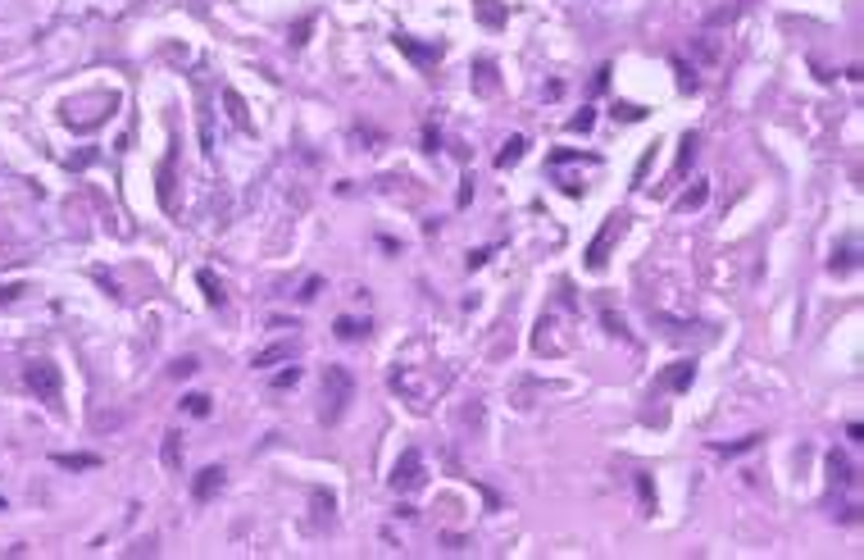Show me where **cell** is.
Segmentation results:
<instances>
[{
    "instance_id": "3957f363",
    "label": "cell",
    "mask_w": 864,
    "mask_h": 560,
    "mask_svg": "<svg viewBox=\"0 0 864 560\" xmlns=\"http://www.w3.org/2000/svg\"><path fill=\"white\" fill-rule=\"evenodd\" d=\"M327 383H332V406H327V424H337L341 419V410H346V401H350V374L346 369H327Z\"/></svg>"
},
{
    "instance_id": "d6986e66",
    "label": "cell",
    "mask_w": 864,
    "mask_h": 560,
    "mask_svg": "<svg viewBox=\"0 0 864 560\" xmlns=\"http://www.w3.org/2000/svg\"><path fill=\"white\" fill-rule=\"evenodd\" d=\"M296 378H300V369L291 365V369H282V374L273 378V387H296Z\"/></svg>"
},
{
    "instance_id": "6da1fadb",
    "label": "cell",
    "mask_w": 864,
    "mask_h": 560,
    "mask_svg": "<svg viewBox=\"0 0 864 560\" xmlns=\"http://www.w3.org/2000/svg\"><path fill=\"white\" fill-rule=\"evenodd\" d=\"M392 487H396V492H414V487H423V460H419V451H405V455H401V464L392 469Z\"/></svg>"
},
{
    "instance_id": "8992f818",
    "label": "cell",
    "mask_w": 864,
    "mask_h": 560,
    "mask_svg": "<svg viewBox=\"0 0 864 560\" xmlns=\"http://www.w3.org/2000/svg\"><path fill=\"white\" fill-rule=\"evenodd\" d=\"M660 378H664V387H673V392H687L691 378H696V365H691V360H678V365H669Z\"/></svg>"
},
{
    "instance_id": "7402d4cb",
    "label": "cell",
    "mask_w": 864,
    "mask_h": 560,
    "mask_svg": "<svg viewBox=\"0 0 864 560\" xmlns=\"http://www.w3.org/2000/svg\"><path fill=\"white\" fill-rule=\"evenodd\" d=\"M837 264H842V269H851V264H855V251H851V246H846L842 255H833V269H837Z\"/></svg>"
},
{
    "instance_id": "ba28073f",
    "label": "cell",
    "mask_w": 864,
    "mask_h": 560,
    "mask_svg": "<svg viewBox=\"0 0 864 560\" xmlns=\"http://www.w3.org/2000/svg\"><path fill=\"white\" fill-rule=\"evenodd\" d=\"M473 82H478V91H496V68H491V59H478V64H473Z\"/></svg>"
},
{
    "instance_id": "603a6c76",
    "label": "cell",
    "mask_w": 864,
    "mask_h": 560,
    "mask_svg": "<svg viewBox=\"0 0 864 560\" xmlns=\"http://www.w3.org/2000/svg\"><path fill=\"white\" fill-rule=\"evenodd\" d=\"M19 292H23V287H19V282H14V287H5V292H0V301H14V296H19Z\"/></svg>"
},
{
    "instance_id": "ac0fdd59",
    "label": "cell",
    "mask_w": 864,
    "mask_h": 560,
    "mask_svg": "<svg viewBox=\"0 0 864 560\" xmlns=\"http://www.w3.org/2000/svg\"><path fill=\"white\" fill-rule=\"evenodd\" d=\"M592 119H596L592 109H578V114H573V123H569V128H573V133H587V128H592Z\"/></svg>"
},
{
    "instance_id": "ffe728a7",
    "label": "cell",
    "mask_w": 864,
    "mask_h": 560,
    "mask_svg": "<svg viewBox=\"0 0 864 560\" xmlns=\"http://www.w3.org/2000/svg\"><path fill=\"white\" fill-rule=\"evenodd\" d=\"M282 356H287V347H273V351H264V356H255V365L264 369V365H273V360H282Z\"/></svg>"
},
{
    "instance_id": "44dd1931",
    "label": "cell",
    "mask_w": 864,
    "mask_h": 560,
    "mask_svg": "<svg viewBox=\"0 0 864 560\" xmlns=\"http://www.w3.org/2000/svg\"><path fill=\"white\" fill-rule=\"evenodd\" d=\"M755 442H759V437H746V442H732V446H719V455H741V451H746V446H755Z\"/></svg>"
},
{
    "instance_id": "9c48e42d",
    "label": "cell",
    "mask_w": 864,
    "mask_h": 560,
    "mask_svg": "<svg viewBox=\"0 0 864 560\" xmlns=\"http://www.w3.org/2000/svg\"><path fill=\"white\" fill-rule=\"evenodd\" d=\"M196 278H201V292H205V296H210V305H223V287H219V282H214V273H205V269H201V273H196Z\"/></svg>"
},
{
    "instance_id": "52a82bcc",
    "label": "cell",
    "mask_w": 864,
    "mask_h": 560,
    "mask_svg": "<svg viewBox=\"0 0 864 560\" xmlns=\"http://www.w3.org/2000/svg\"><path fill=\"white\" fill-rule=\"evenodd\" d=\"M828 474H833V483H842V487H851V483H855V469H851V460H846L842 451H833V455H828Z\"/></svg>"
},
{
    "instance_id": "277c9868",
    "label": "cell",
    "mask_w": 864,
    "mask_h": 560,
    "mask_svg": "<svg viewBox=\"0 0 864 560\" xmlns=\"http://www.w3.org/2000/svg\"><path fill=\"white\" fill-rule=\"evenodd\" d=\"M615 228H619V219H605V223H601V232H596L592 251H587V269H601V264H605V255H610V242H615Z\"/></svg>"
},
{
    "instance_id": "e0dca14e",
    "label": "cell",
    "mask_w": 864,
    "mask_h": 560,
    "mask_svg": "<svg viewBox=\"0 0 864 560\" xmlns=\"http://www.w3.org/2000/svg\"><path fill=\"white\" fill-rule=\"evenodd\" d=\"M701 201H705V183H696V187H691L687 196H682V210H696Z\"/></svg>"
},
{
    "instance_id": "5b68a950",
    "label": "cell",
    "mask_w": 864,
    "mask_h": 560,
    "mask_svg": "<svg viewBox=\"0 0 864 560\" xmlns=\"http://www.w3.org/2000/svg\"><path fill=\"white\" fill-rule=\"evenodd\" d=\"M223 487V464H210V469H201L196 474V483H192V497L196 501H210L214 492Z\"/></svg>"
},
{
    "instance_id": "7a4b0ae2",
    "label": "cell",
    "mask_w": 864,
    "mask_h": 560,
    "mask_svg": "<svg viewBox=\"0 0 864 560\" xmlns=\"http://www.w3.org/2000/svg\"><path fill=\"white\" fill-rule=\"evenodd\" d=\"M28 387L41 392L46 406H59V378H55V369H50L46 360H41V365H28Z\"/></svg>"
},
{
    "instance_id": "4fadbf2b",
    "label": "cell",
    "mask_w": 864,
    "mask_h": 560,
    "mask_svg": "<svg viewBox=\"0 0 864 560\" xmlns=\"http://www.w3.org/2000/svg\"><path fill=\"white\" fill-rule=\"evenodd\" d=\"M223 100H228V109H232V119H237L241 128H250V119H246V105L237 100V91H223Z\"/></svg>"
},
{
    "instance_id": "8fae6325",
    "label": "cell",
    "mask_w": 864,
    "mask_h": 560,
    "mask_svg": "<svg viewBox=\"0 0 864 560\" xmlns=\"http://www.w3.org/2000/svg\"><path fill=\"white\" fill-rule=\"evenodd\" d=\"M337 333L341 338H360V333H369V324L364 319H337Z\"/></svg>"
},
{
    "instance_id": "30bf717a",
    "label": "cell",
    "mask_w": 864,
    "mask_h": 560,
    "mask_svg": "<svg viewBox=\"0 0 864 560\" xmlns=\"http://www.w3.org/2000/svg\"><path fill=\"white\" fill-rule=\"evenodd\" d=\"M396 46H401V50H405V55H414V64H423V68H428V64H432V55H428V50H423V46H414V41H410V37H396Z\"/></svg>"
},
{
    "instance_id": "7c38bea8",
    "label": "cell",
    "mask_w": 864,
    "mask_h": 560,
    "mask_svg": "<svg viewBox=\"0 0 864 560\" xmlns=\"http://www.w3.org/2000/svg\"><path fill=\"white\" fill-rule=\"evenodd\" d=\"M523 146H528V142H523V137H514V142H509L505 151H500V169H509V165H514L518 155H523Z\"/></svg>"
},
{
    "instance_id": "5bb4252c",
    "label": "cell",
    "mask_w": 864,
    "mask_h": 560,
    "mask_svg": "<svg viewBox=\"0 0 864 560\" xmlns=\"http://www.w3.org/2000/svg\"><path fill=\"white\" fill-rule=\"evenodd\" d=\"M178 442H183L178 433H169V437H164V464H169V469H178Z\"/></svg>"
},
{
    "instance_id": "2e32d148",
    "label": "cell",
    "mask_w": 864,
    "mask_h": 560,
    "mask_svg": "<svg viewBox=\"0 0 864 560\" xmlns=\"http://www.w3.org/2000/svg\"><path fill=\"white\" fill-rule=\"evenodd\" d=\"M59 464H68V469H91L96 455H59Z\"/></svg>"
},
{
    "instance_id": "9a60e30c",
    "label": "cell",
    "mask_w": 864,
    "mask_h": 560,
    "mask_svg": "<svg viewBox=\"0 0 864 560\" xmlns=\"http://www.w3.org/2000/svg\"><path fill=\"white\" fill-rule=\"evenodd\" d=\"M183 410H187V415H210V401H205V396H187Z\"/></svg>"
}]
</instances>
